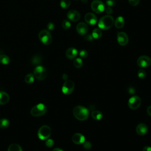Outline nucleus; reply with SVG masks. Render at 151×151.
<instances>
[{
    "mask_svg": "<svg viewBox=\"0 0 151 151\" xmlns=\"http://www.w3.org/2000/svg\"><path fill=\"white\" fill-rule=\"evenodd\" d=\"M74 116L78 120L84 121L88 119L89 110L86 107L82 106H77L73 110Z\"/></svg>",
    "mask_w": 151,
    "mask_h": 151,
    "instance_id": "1",
    "label": "nucleus"
},
{
    "mask_svg": "<svg viewBox=\"0 0 151 151\" xmlns=\"http://www.w3.org/2000/svg\"><path fill=\"white\" fill-rule=\"evenodd\" d=\"M114 24L113 17L110 15H105L101 17L98 22V27L104 30L110 29Z\"/></svg>",
    "mask_w": 151,
    "mask_h": 151,
    "instance_id": "2",
    "label": "nucleus"
},
{
    "mask_svg": "<svg viewBox=\"0 0 151 151\" xmlns=\"http://www.w3.org/2000/svg\"><path fill=\"white\" fill-rule=\"evenodd\" d=\"M47 111V108L46 106L42 103H39L32 107L30 113L34 117H39L45 114Z\"/></svg>",
    "mask_w": 151,
    "mask_h": 151,
    "instance_id": "3",
    "label": "nucleus"
},
{
    "mask_svg": "<svg viewBox=\"0 0 151 151\" xmlns=\"http://www.w3.org/2000/svg\"><path fill=\"white\" fill-rule=\"evenodd\" d=\"M38 38L40 41L45 45H50L52 41V38L48 30L43 29L38 34Z\"/></svg>",
    "mask_w": 151,
    "mask_h": 151,
    "instance_id": "4",
    "label": "nucleus"
},
{
    "mask_svg": "<svg viewBox=\"0 0 151 151\" xmlns=\"http://www.w3.org/2000/svg\"><path fill=\"white\" fill-rule=\"evenodd\" d=\"M35 78L39 80H44L47 76V71L42 65H37L34 70L33 72Z\"/></svg>",
    "mask_w": 151,
    "mask_h": 151,
    "instance_id": "5",
    "label": "nucleus"
},
{
    "mask_svg": "<svg viewBox=\"0 0 151 151\" xmlns=\"http://www.w3.org/2000/svg\"><path fill=\"white\" fill-rule=\"evenodd\" d=\"M51 134V129L47 125L42 126L38 130V137L41 140H46L50 137Z\"/></svg>",
    "mask_w": 151,
    "mask_h": 151,
    "instance_id": "6",
    "label": "nucleus"
},
{
    "mask_svg": "<svg viewBox=\"0 0 151 151\" xmlns=\"http://www.w3.org/2000/svg\"><path fill=\"white\" fill-rule=\"evenodd\" d=\"M91 9L97 14H100L105 9L104 4L100 0H94L91 2Z\"/></svg>",
    "mask_w": 151,
    "mask_h": 151,
    "instance_id": "7",
    "label": "nucleus"
},
{
    "mask_svg": "<svg viewBox=\"0 0 151 151\" xmlns=\"http://www.w3.org/2000/svg\"><path fill=\"white\" fill-rule=\"evenodd\" d=\"M74 83L73 81L67 80L65 81L62 87V92L66 95L70 94L74 89Z\"/></svg>",
    "mask_w": 151,
    "mask_h": 151,
    "instance_id": "8",
    "label": "nucleus"
},
{
    "mask_svg": "<svg viewBox=\"0 0 151 151\" xmlns=\"http://www.w3.org/2000/svg\"><path fill=\"white\" fill-rule=\"evenodd\" d=\"M141 99L137 96L131 97L128 101V106L130 109L134 110L139 108L141 104Z\"/></svg>",
    "mask_w": 151,
    "mask_h": 151,
    "instance_id": "9",
    "label": "nucleus"
},
{
    "mask_svg": "<svg viewBox=\"0 0 151 151\" xmlns=\"http://www.w3.org/2000/svg\"><path fill=\"white\" fill-rule=\"evenodd\" d=\"M137 64L141 68L148 67L151 64V58L147 55H142L138 58Z\"/></svg>",
    "mask_w": 151,
    "mask_h": 151,
    "instance_id": "10",
    "label": "nucleus"
},
{
    "mask_svg": "<svg viewBox=\"0 0 151 151\" xmlns=\"http://www.w3.org/2000/svg\"><path fill=\"white\" fill-rule=\"evenodd\" d=\"M117 40L118 43L122 45H126L129 41V38L127 35L124 32H119L117 35Z\"/></svg>",
    "mask_w": 151,
    "mask_h": 151,
    "instance_id": "11",
    "label": "nucleus"
},
{
    "mask_svg": "<svg viewBox=\"0 0 151 151\" xmlns=\"http://www.w3.org/2000/svg\"><path fill=\"white\" fill-rule=\"evenodd\" d=\"M68 19H69L70 21L73 22H77L80 20L81 18V15L79 12H78L76 10H70L68 12L67 15Z\"/></svg>",
    "mask_w": 151,
    "mask_h": 151,
    "instance_id": "12",
    "label": "nucleus"
},
{
    "mask_svg": "<svg viewBox=\"0 0 151 151\" xmlns=\"http://www.w3.org/2000/svg\"><path fill=\"white\" fill-rule=\"evenodd\" d=\"M84 19L86 23L91 25H94L97 22V17L95 14L91 12H88L85 15Z\"/></svg>",
    "mask_w": 151,
    "mask_h": 151,
    "instance_id": "13",
    "label": "nucleus"
},
{
    "mask_svg": "<svg viewBox=\"0 0 151 151\" xmlns=\"http://www.w3.org/2000/svg\"><path fill=\"white\" fill-rule=\"evenodd\" d=\"M76 31L77 33L81 35H84L86 34L88 31V27L84 22H80L77 25Z\"/></svg>",
    "mask_w": 151,
    "mask_h": 151,
    "instance_id": "14",
    "label": "nucleus"
},
{
    "mask_svg": "<svg viewBox=\"0 0 151 151\" xmlns=\"http://www.w3.org/2000/svg\"><path fill=\"white\" fill-rule=\"evenodd\" d=\"M148 130V127L147 125L145 123H139L137 124L136 128V131L137 134L140 136H144L145 135Z\"/></svg>",
    "mask_w": 151,
    "mask_h": 151,
    "instance_id": "15",
    "label": "nucleus"
},
{
    "mask_svg": "<svg viewBox=\"0 0 151 151\" xmlns=\"http://www.w3.org/2000/svg\"><path fill=\"white\" fill-rule=\"evenodd\" d=\"M72 141L76 145H81L83 144L85 142L84 136L79 133H77L73 134L72 136Z\"/></svg>",
    "mask_w": 151,
    "mask_h": 151,
    "instance_id": "16",
    "label": "nucleus"
},
{
    "mask_svg": "<svg viewBox=\"0 0 151 151\" xmlns=\"http://www.w3.org/2000/svg\"><path fill=\"white\" fill-rule=\"evenodd\" d=\"M77 54H78L77 50L74 47H70L68 48L65 52L66 57L70 60L76 58V57L77 55Z\"/></svg>",
    "mask_w": 151,
    "mask_h": 151,
    "instance_id": "17",
    "label": "nucleus"
},
{
    "mask_svg": "<svg viewBox=\"0 0 151 151\" xmlns=\"http://www.w3.org/2000/svg\"><path fill=\"white\" fill-rule=\"evenodd\" d=\"M9 100V94L5 92L0 91V104L4 105L6 104Z\"/></svg>",
    "mask_w": 151,
    "mask_h": 151,
    "instance_id": "18",
    "label": "nucleus"
},
{
    "mask_svg": "<svg viewBox=\"0 0 151 151\" xmlns=\"http://www.w3.org/2000/svg\"><path fill=\"white\" fill-rule=\"evenodd\" d=\"M124 25V18L122 16H119L118 17L115 21H114V25L115 27L118 28V29H120V28H122L123 27Z\"/></svg>",
    "mask_w": 151,
    "mask_h": 151,
    "instance_id": "19",
    "label": "nucleus"
},
{
    "mask_svg": "<svg viewBox=\"0 0 151 151\" xmlns=\"http://www.w3.org/2000/svg\"><path fill=\"white\" fill-rule=\"evenodd\" d=\"M91 116L92 118L96 120H100L103 117V114L99 110H94L91 112Z\"/></svg>",
    "mask_w": 151,
    "mask_h": 151,
    "instance_id": "20",
    "label": "nucleus"
},
{
    "mask_svg": "<svg viewBox=\"0 0 151 151\" xmlns=\"http://www.w3.org/2000/svg\"><path fill=\"white\" fill-rule=\"evenodd\" d=\"M8 151H22V149L21 146L18 144L12 143L9 146Z\"/></svg>",
    "mask_w": 151,
    "mask_h": 151,
    "instance_id": "21",
    "label": "nucleus"
},
{
    "mask_svg": "<svg viewBox=\"0 0 151 151\" xmlns=\"http://www.w3.org/2000/svg\"><path fill=\"white\" fill-rule=\"evenodd\" d=\"M10 63V58L5 55L1 54L0 55V63L3 65H7Z\"/></svg>",
    "mask_w": 151,
    "mask_h": 151,
    "instance_id": "22",
    "label": "nucleus"
},
{
    "mask_svg": "<svg viewBox=\"0 0 151 151\" xmlns=\"http://www.w3.org/2000/svg\"><path fill=\"white\" fill-rule=\"evenodd\" d=\"M10 124L9 121L7 119H0V128L2 129H6L9 127Z\"/></svg>",
    "mask_w": 151,
    "mask_h": 151,
    "instance_id": "23",
    "label": "nucleus"
},
{
    "mask_svg": "<svg viewBox=\"0 0 151 151\" xmlns=\"http://www.w3.org/2000/svg\"><path fill=\"white\" fill-rule=\"evenodd\" d=\"M35 77L33 73H29L27 74L24 78V81L27 84H32L34 81Z\"/></svg>",
    "mask_w": 151,
    "mask_h": 151,
    "instance_id": "24",
    "label": "nucleus"
},
{
    "mask_svg": "<svg viewBox=\"0 0 151 151\" xmlns=\"http://www.w3.org/2000/svg\"><path fill=\"white\" fill-rule=\"evenodd\" d=\"M91 35L94 39H99L102 35V32L100 29L95 28L93 29Z\"/></svg>",
    "mask_w": 151,
    "mask_h": 151,
    "instance_id": "25",
    "label": "nucleus"
},
{
    "mask_svg": "<svg viewBox=\"0 0 151 151\" xmlns=\"http://www.w3.org/2000/svg\"><path fill=\"white\" fill-rule=\"evenodd\" d=\"M83 60L81 58H76L73 61V65L77 68H81L83 65Z\"/></svg>",
    "mask_w": 151,
    "mask_h": 151,
    "instance_id": "26",
    "label": "nucleus"
},
{
    "mask_svg": "<svg viewBox=\"0 0 151 151\" xmlns=\"http://www.w3.org/2000/svg\"><path fill=\"white\" fill-rule=\"evenodd\" d=\"M41 61V57L38 55H35L33 56L31 58V63L34 65H37L40 64Z\"/></svg>",
    "mask_w": 151,
    "mask_h": 151,
    "instance_id": "27",
    "label": "nucleus"
},
{
    "mask_svg": "<svg viewBox=\"0 0 151 151\" xmlns=\"http://www.w3.org/2000/svg\"><path fill=\"white\" fill-rule=\"evenodd\" d=\"M70 0H61L60 6L63 9H67L70 6Z\"/></svg>",
    "mask_w": 151,
    "mask_h": 151,
    "instance_id": "28",
    "label": "nucleus"
},
{
    "mask_svg": "<svg viewBox=\"0 0 151 151\" xmlns=\"http://www.w3.org/2000/svg\"><path fill=\"white\" fill-rule=\"evenodd\" d=\"M61 25H62V28L64 29L67 30V29H68L71 27V23H70V22L68 20L64 19Z\"/></svg>",
    "mask_w": 151,
    "mask_h": 151,
    "instance_id": "29",
    "label": "nucleus"
},
{
    "mask_svg": "<svg viewBox=\"0 0 151 151\" xmlns=\"http://www.w3.org/2000/svg\"><path fill=\"white\" fill-rule=\"evenodd\" d=\"M137 76L142 79H144L146 77V73L143 69H140L137 72Z\"/></svg>",
    "mask_w": 151,
    "mask_h": 151,
    "instance_id": "30",
    "label": "nucleus"
},
{
    "mask_svg": "<svg viewBox=\"0 0 151 151\" xmlns=\"http://www.w3.org/2000/svg\"><path fill=\"white\" fill-rule=\"evenodd\" d=\"M54 144V142L52 139H49L48 138L47 139H46L45 140V145L48 147H51L52 146H53Z\"/></svg>",
    "mask_w": 151,
    "mask_h": 151,
    "instance_id": "31",
    "label": "nucleus"
},
{
    "mask_svg": "<svg viewBox=\"0 0 151 151\" xmlns=\"http://www.w3.org/2000/svg\"><path fill=\"white\" fill-rule=\"evenodd\" d=\"M79 55L80 56V57L83 58H85L88 56V52L86 50H82L80 51L79 52Z\"/></svg>",
    "mask_w": 151,
    "mask_h": 151,
    "instance_id": "32",
    "label": "nucleus"
},
{
    "mask_svg": "<svg viewBox=\"0 0 151 151\" xmlns=\"http://www.w3.org/2000/svg\"><path fill=\"white\" fill-rule=\"evenodd\" d=\"M83 147L86 150H89L91 147V144L90 142H84L83 143Z\"/></svg>",
    "mask_w": 151,
    "mask_h": 151,
    "instance_id": "33",
    "label": "nucleus"
},
{
    "mask_svg": "<svg viewBox=\"0 0 151 151\" xmlns=\"http://www.w3.org/2000/svg\"><path fill=\"white\" fill-rule=\"evenodd\" d=\"M129 4L133 6H137L140 2V0H128Z\"/></svg>",
    "mask_w": 151,
    "mask_h": 151,
    "instance_id": "34",
    "label": "nucleus"
},
{
    "mask_svg": "<svg viewBox=\"0 0 151 151\" xmlns=\"http://www.w3.org/2000/svg\"><path fill=\"white\" fill-rule=\"evenodd\" d=\"M47 28L48 29V30H50V31H52L55 28V25L53 22H49L47 25Z\"/></svg>",
    "mask_w": 151,
    "mask_h": 151,
    "instance_id": "35",
    "label": "nucleus"
},
{
    "mask_svg": "<svg viewBox=\"0 0 151 151\" xmlns=\"http://www.w3.org/2000/svg\"><path fill=\"white\" fill-rule=\"evenodd\" d=\"M106 4H107V5L108 6L111 7V6H113L114 5L115 2H114V0H107V1H106Z\"/></svg>",
    "mask_w": 151,
    "mask_h": 151,
    "instance_id": "36",
    "label": "nucleus"
},
{
    "mask_svg": "<svg viewBox=\"0 0 151 151\" xmlns=\"http://www.w3.org/2000/svg\"><path fill=\"white\" fill-rule=\"evenodd\" d=\"M105 11H106V12L107 14H111V13H112V12H113V10H112V9L111 8V7H109V6H108L107 8H106V9H105Z\"/></svg>",
    "mask_w": 151,
    "mask_h": 151,
    "instance_id": "37",
    "label": "nucleus"
},
{
    "mask_svg": "<svg viewBox=\"0 0 151 151\" xmlns=\"http://www.w3.org/2000/svg\"><path fill=\"white\" fill-rule=\"evenodd\" d=\"M85 39L86 40H87V41H92L93 40V37H92V35H90V34H87V35H86V37H85Z\"/></svg>",
    "mask_w": 151,
    "mask_h": 151,
    "instance_id": "38",
    "label": "nucleus"
},
{
    "mask_svg": "<svg viewBox=\"0 0 151 151\" xmlns=\"http://www.w3.org/2000/svg\"><path fill=\"white\" fill-rule=\"evenodd\" d=\"M128 92L130 93V94H133L134 93H135V90L133 87H129L128 88Z\"/></svg>",
    "mask_w": 151,
    "mask_h": 151,
    "instance_id": "39",
    "label": "nucleus"
},
{
    "mask_svg": "<svg viewBox=\"0 0 151 151\" xmlns=\"http://www.w3.org/2000/svg\"><path fill=\"white\" fill-rule=\"evenodd\" d=\"M143 151H151V147L146 146L143 148Z\"/></svg>",
    "mask_w": 151,
    "mask_h": 151,
    "instance_id": "40",
    "label": "nucleus"
},
{
    "mask_svg": "<svg viewBox=\"0 0 151 151\" xmlns=\"http://www.w3.org/2000/svg\"><path fill=\"white\" fill-rule=\"evenodd\" d=\"M147 114L150 116H151V106H149L147 107Z\"/></svg>",
    "mask_w": 151,
    "mask_h": 151,
    "instance_id": "41",
    "label": "nucleus"
},
{
    "mask_svg": "<svg viewBox=\"0 0 151 151\" xmlns=\"http://www.w3.org/2000/svg\"><path fill=\"white\" fill-rule=\"evenodd\" d=\"M62 78H63V80H64L65 81L67 80V78H68V76H67V74H63Z\"/></svg>",
    "mask_w": 151,
    "mask_h": 151,
    "instance_id": "42",
    "label": "nucleus"
},
{
    "mask_svg": "<svg viewBox=\"0 0 151 151\" xmlns=\"http://www.w3.org/2000/svg\"><path fill=\"white\" fill-rule=\"evenodd\" d=\"M52 151H63L61 149H60V148H58V147H57V148H55V149H54Z\"/></svg>",
    "mask_w": 151,
    "mask_h": 151,
    "instance_id": "43",
    "label": "nucleus"
},
{
    "mask_svg": "<svg viewBox=\"0 0 151 151\" xmlns=\"http://www.w3.org/2000/svg\"><path fill=\"white\" fill-rule=\"evenodd\" d=\"M82 2L83 3H86L87 2V0H82Z\"/></svg>",
    "mask_w": 151,
    "mask_h": 151,
    "instance_id": "44",
    "label": "nucleus"
},
{
    "mask_svg": "<svg viewBox=\"0 0 151 151\" xmlns=\"http://www.w3.org/2000/svg\"><path fill=\"white\" fill-rule=\"evenodd\" d=\"M75 1H78V0H75Z\"/></svg>",
    "mask_w": 151,
    "mask_h": 151,
    "instance_id": "45",
    "label": "nucleus"
}]
</instances>
